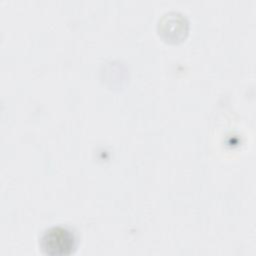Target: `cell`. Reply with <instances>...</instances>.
<instances>
[{
	"instance_id": "cell-1",
	"label": "cell",
	"mask_w": 256,
	"mask_h": 256,
	"mask_svg": "<svg viewBox=\"0 0 256 256\" xmlns=\"http://www.w3.org/2000/svg\"><path fill=\"white\" fill-rule=\"evenodd\" d=\"M41 250L50 256H65L74 252L76 239L69 229L52 227L45 231L40 241Z\"/></svg>"
}]
</instances>
